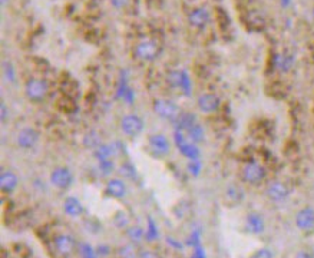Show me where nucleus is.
<instances>
[{"label": "nucleus", "mask_w": 314, "mask_h": 258, "mask_svg": "<svg viewBox=\"0 0 314 258\" xmlns=\"http://www.w3.org/2000/svg\"><path fill=\"white\" fill-rule=\"evenodd\" d=\"M49 92V85L42 78H32L25 85V95L32 102H42Z\"/></svg>", "instance_id": "nucleus-1"}, {"label": "nucleus", "mask_w": 314, "mask_h": 258, "mask_svg": "<svg viewBox=\"0 0 314 258\" xmlns=\"http://www.w3.org/2000/svg\"><path fill=\"white\" fill-rule=\"evenodd\" d=\"M154 111L159 118L166 121H177L180 118V106L169 99H157L154 102Z\"/></svg>", "instance_id": "nucleus-2"}, {"label": "nucleus", "mask_w": 314, "mask_h": 258, "mask_svg": "<svg viewBox=\"0 0 314 258\" xmlns=\"http://www.w3.org/2000/svg\"><path fill=\"white\" fill-rule=\"evenodd\" d=\"M241 178L247 184L257 185V184H260L265 178V169H264L263 165H260L257 162H248V163H246L243 166Z\"/></svg>", "instance_id": "nucleus-3"}, {"label": "nucleus", "mask_w": 314, "mask_h": 258, "mask_svg": "<svg viewBox=\"0 0 314 258\" xmlns=\"http://www.w3.org/2000/svg\"><path fill=\"white\" fill-rule=\"evenodd\" d=\"M148 145L151 148V152L159 157V158H164L166 157L169 152H171V144H169V139L162 135V133H154L149 136L148 139Z\"/></svg>", "instance_id": "nucleus-4"}, {"label": "nucleus", "mask_w": 314, "mask_h": 258, "mask_svg": "<svg viewBox=\"0 0 314 258\" xmlns=\"http://www.w3.org/2000/svg\"><path fill=\"white\" fill-rule=\"evenodd\" d=\"M121 129L126 136H138L144 129V121L135 113H128L121 119Z\"/></svg>", "instance_id": "nucleus-5"}, {"label": "nucleus", "mask_w": 314, "mask_h": 258, "mask_svg": "<svg viewBox=\"0 0 314 258\" xmlns=\"http://www.w3.org/2000/svg\"><path fill=\"white\" fill-rule=\"evenodd\" d=\"M50 182L53 187H56L59 190H67L73 182V174L70 169H67L65 166H58L50 174Z\"/></svg>", "instance_id": "nucleus-6"}, {"label": "nucleus", "mask_w": 314, "mask_h": 258, "mask_svg": "<svg viewBox=\"0 0 314 258\" xmlns=\"http://www.w3.org/2000/svg\"><path fill=\"white\" fill-rule=\"evenodd\" d=\"M135 55H136V58L147 61V62L154 61L159 55V46L154 40H142L136 45Z\"/></svg>", "instance_id": "nucleus-7"}, {"label": "nucleus", "mask_w": 314, "mask_h": 258, "mask_svg": "<svg viewBox=\"0 0 314 258\" xmlns=\"http://www.w3.org/2000/svg\"><path fill=\"white\" fill-rule=\"evenodd\" d=\"M55 248L56 251L62 256V257H69L73 254V251L76 250V240L69 235V234H59L58 237H55Z\"/></svg>", "instance_id": "nucleus-8"}, {"label": "nucleus", "mask_w": 314, "mask_h": 258, "mask_svg": "<svg viewBox=\"0 0 314 258\" xmlns=\"http://www.w3.org/2000/svg\"><path fill=\"white\" fill-rule=\"evenodd\" d=\"M296 226L304 232L314 231V208L306 207L296 214Z\"/></svg>", "instance_id": "nucleus-9"}, {"label": "nucleus", "mask_w": 314, "mask_h": 258, "mask_svg": "<svg viewBox=\"0 0 314 258\" xmlns=\"http://www.w3.org/2000/svg\"><path fill=\"white\" fill-rule=\"evenodd\" d=\"M37 141H39V133L31 127L20 129L16 138V142L22 149H32L33 146H36Z\"/></svg>", "instance_id": "nucleus-10"}, {"label": "nucleus", "mask_w": 314, "mask_h": 258, "mask_svg": "<svg viewBox=\"0 0 314 258\" xmlns=\"http://www.w3.org/2000/svg\"><path fill=\"white\" fill-rule=\"evenodd\" d=\"M267 195L273 202H284L288 198L290 191H288V188H287V185L284 182L273 181L267 187Z\"/></svg>", "instance_id": "nucleus-11"}, {"label": "nucleus", "mask_w": 314, "mask_h": 258, "mask_svg": "<svg viewBox=\"0 0 314 258\" xmlns=\"http://www.w3.org/2000/svg\"><path fill=\"white\" fill-rule=\"evenodd\" d=\"M221 105V99L214 94H204L198 97V108L204 113L215 112Z\"/></svg>", "instance_id": "nucleus-12"}, {"label": "nucleus", "mask_w": 314, "mask_h": 258, "mask_svg": "<svg viewBox=\"0 0 314 258\" xmlns=\"http://www.w3.org/2000/svg\"><path fill=\"white\" fill-rule=\"evenodd\" d=\"M188 22L191 26L202 29L210 22V12L204 7H197L188 15Z\"/></svg>", "instance_id": "nucleus-13"}, {"label": "nucleus", "mask_w": 314, "mask_h": 258, "mask_svg": "<svg viewBox=\"0 0 314 258\" xmlns=\"http://www.w3.org/2000/svg\"><path fill=\"white\" fill-rule=\"evenodd\" d=\"M168 82L172 88H181L187 91V94L191 92V83H189L188 75L184 70H172L168 75Z\"/></svg>", "instance_id": "nucleus-14"}, {"label": "nucleus", "mask_w": 314, "mask_h": 258, "mask_svg": "<svg viewBox=\"0 0 314 258\" xmlns=\"http://www.w3.org/2000/svg\"><path fill=\"white\" fill-rule=\"evenodd\" d=\"M105 193H106L108 196H112V198H116V199L124 198L126 195V184L119 178H112V179L108 181Z\"/></svg>", "instance_id": "nucleus-15"}, {"label": "nucleus", "mask_w": 314, "mask_h": 258, "mask_svg": "<svg viewBox=\"0 0 314 258\" xmlns=\"http://www.w3.org/2000/svg\"><path fill=\"white\" fill-rule=\"evenodd\" d=\"M246 229H247L250 234H255V235L264 232V229H265L264 218H263L260 214H257V212L248 214L247 218H246Z\"/></svg>", "instance_id": "nucleus-16"}, {"label": "nucleus", "mask_w": 314, "mask_h": 258, "mask_svg": "<svg viewBox=\"0 0 314 258\" xmlns=\"http://www.w3.org/2000/svg\"><path fill=\"white\" fill-rule=\"evenodd\" d=\"M19 184V178L17 175L13 172V171H9V169H4L1 171V175H0V187H1V191L4 193H12L16 190Z\"/></svg>", "instance_id": "nucleus-17"}, {"label": "nucleus", "mask_w": 314, "mask_h": 258, "mask_svg": "<svg viewBox=\"0 0 314 258\" xmlns=\"http://www.w3.org/2000/svg\"><path fill=\"white\" fill-rule=\"evenodd\" d=\"M63 211L69 217H81L83 214V205L75 196H69L63 202Z\"/></svg>", "instance_id": "nucleus-18"}, {"label": "nucleus", "mask_w": 314, "mask_h": 258, "mask_svg": "<svg viewBox=\"0 0 314 258\" xmlns=\"http://www.w3.org/2000/svg\"><path fill=\"white\" fill-rule=\"evenodd\" d=\"M225 199L230 205H238L244 201V191L237 184H230L225 190Z\"/></svg>", "instance_id": "nucleus-19"}, {"label": "nucleus", "mask_w": 314, "mask_h": 258, "mask_svg": "<svg viewBox=\"0 0 314 258\" xmlns=\"http://www.w3.org/2000/svg\"><path fill=\"white\" fill-rule=\"evenodd\" d=\"M293 64H294L293 58H290L288 55H283V53L277 55V56H276V61H274L276 67H277L279 70H281V72H287V70H290V69H291V66H293Z\"/></svg>", "instance_id": "nucleus-20"}, {"label": "nucleus", "mask_w": 314, "mask_h": 258, "mask_svg": "<svg viewBox=\"0 0 314 258\" xmlns=\"http://www.w3.org/2000/svg\"><path fill=\"white\" fill-rule=\"evenodd\" d=\"M139 254L141 253L133 244H126L119 250V258H139Z\"/></svg>", "instance_id": "nucleus-21"}, {"label": "nucleus", "mask_w": 314, "mask_h": 258, "mask_svg": "<svg viewBox=\"0 0 314 258\" xmlns=\"http://www.w3.org/2000/svg\"><path fill=\"white\" fill-rule=\"evenodd\" d=\"M188 135L194 142H198V141H201V139L204 138V129L197 122V124H194V125L188 129Z\"/></svg>", "instance_id": "nucleus-22"}, {"label": "nucleus", "mask_w": 314, "mask_h": 258, "mask_svg": "<svg viewBox=\"0 0 314 258\" xmlns=\"http://www.w3.org/2000/svg\"><path fill=\"white\" fill-rule=\"evenodd\" d=\"M128 237L132 240V241H139V240H142V237H144V231L139 228V226H131V228H128Z\"/></svg>", "instance_id": "nucleus-23"}, {"label": "nucleus", "mask_w": 314, "mask_h": 258, "mask_svg": "<svg viewBox=\"0 0 314 258\" xmlns=\"http://www.w3.org/2000/svg\"><path fill=\"white\" fill-rule=\"evenodd\" d=\"M251 258H274V253L270 248H260L252 254Z\"/></svg>", "instance_id": "nucleus-24"}, {"label": "nucleus", "mask_w": 314, "mask_h": 258, "mask_svg": "<svg viewBox=\"0 0 314 258\" xmlns=\"http://www.w3.org/2000/svg\"><path fill=\"white\" fill-rule=\"evenodd\" d=\"M3 69H4V76L9 79V81H15V69H13V66L9 64V62H4L3 64Z\"/></svg>", "instance_id": "nucleus-25"}, {"label": "nucleus", "mask_w": 314, "mask_h": 258, "mask_svg": "<svg viewBox=\"0 0 314 258\" xmlns=\"http://www.w3.org/2000/svg\"><path fill=\"white\" fill-rule=\"evenodd\" d=\"M82 258H95V251L89 245H82Z\"/></svg>", "instance_id": "nucleus-26"}, {"label": "nucleus", "mask_w": 314, "mask_h": 258, "mask_svg": "<svg viewBox=\"0 0 314 258\" xmlns=\"http://www.w3.org/2000/svg\"><path fill=\"white\" fill-rule=\"evenodd\" d=\"M0 113H1V122H4L9 116V111H7V105L4 102H1L0 105Z\"/></svg>", "instance_id": "nucleus-27"}, {"label": "nucleus", "mask_w": 314, "mask_h": 258, "mask_svg": "<svg viewBox=\"0 0 314 258\" xmlns=\"http://www.w3.org/2000/svg\"><path fill=\"white\" fill-rule=\"evenodd\" d=\"M139 258H159L155 251H151V250H145V251H141Z\"/></svg>", "instance_id": "nucleus-28"}, {"label": "nucleus", "mask_w": 314, "mask_h": 258, "mask_svg": "<svg viewBox=\"0 0 314 258\" xmlns=\"http://www.w3.org/2000/svg\"><path fill=\"white\" fill-rule=\"evenodd\" d=\"M294 258H313V256L310 254V253H307V251H298Z\"/></svg>", "instance_id": "nucleus-29"}, {"label": "nucleus", "mask_w": 314, "mask_h": 258, "mask_svg": "<svg viewBox=\"0 0 314 258\" xmlns=\"http://www.w3.org/2000/svg\"><path fill=\"white\" fill-rule=\"evenodd\" d=\"M192 258H205V254H204V251L201 248H197V251H195V254H194Z\"/></svg>", "instance_id": "nucleus-30"}, {"label": "nucleus", "mask_w": 314, "mask_h": 258, "mask_svg": "<svg viewBox=\"0 0 314 258\" xmlns=\"http://www.w3.org/2000/svg\"><path fill=\"white\" fill-rule=\"evenodd\" d=\"M290 1H291V0H281L283 6H288V4H290Z\"/></svg>", "instance_id": "nucleus-31"}, {"label": "nucleus", "mask_w": 314, "mask_h": 258, "mask_svg": "<svg viewBox=\"0 0 314 258\" xmlns=\"http://www.w3.org/2000/svg\"><path fill=\"white\" fill-rule=\"evenodd\" d=\"M6 1H7V0H1V3H3V4H6Z\"/></svg>", "instance_id": "nucleus-32"}]
</instances>
